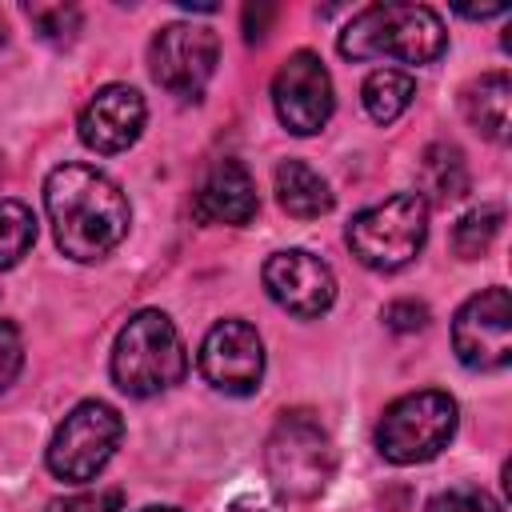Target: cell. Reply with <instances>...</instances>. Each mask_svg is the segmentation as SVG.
Returning <instances> with one entry per match:
<instances>
[{"label":"cell","instance_id":"cell-1","mask_svg":"<svg viewBox=\"0 0 512 512\" xmlns=\"http://www.w3.org/2000/svg\"><path fill=\"white\" fill-rule=\"evenodd\" d=\"M44 208L56 248L80 264L108 256L128 236V196L92 164H60L44 180Z\"/></svg>","mask_w":512,"mask_h":512},{"label":"cell","instance_id":"cell-2","mask_svg":"<svg viewBox=\"0 0 512 512\" xmlns=\"http://www.w3.org/2000/svg\"><path fill=\"white\" fill-rule=\"evenodd\" d=\"M448 44L444 20L428 4H368L356 12L336 48L344 60H404V64H432Z\"/></svg>","mask_w":512,"mask_h":512},{"label":"cell","instance_id":"cell-3","mask_svg":"<svg viewBox=\"0 0 512 512\" xmlns=\"http://www.w3.org/2000/svg\"><path fill=\"white\" fill-rule=\"evenodd\" d=\"M188 372V352L176 324L160 308L136 312L112 344V380L128 396H160Z\"/></svg>","mask_w":512,"mask_h":512},{"label":"cell","instance_id":"cell-4","mask_svg":"<svg viewBox=\"0 0 512 512\" xmlns=\"http://www.w3.org/2000/svg\"><path fill=\"white\" fill-rule=\"evenodd\" d=\"M264 468L280 496L312 500L336 472V448L312 412H284L264 444Z\"/></svg>","mask_w":512,"mask_h":512},{"label":"cell","instance_id":"cell-5","mask_svg":"<svg viewBox=\"0 0 512 512\" xmlns=\"http://www.w3.org/2000/svg\"><path fill=\"white\" fill-rule=\"evenodd\" d=\"M428 240V204L416 192H396L348 224V248L352 256L372 272H396L420 256Z\"/></svg>","mask_w":512,"mask_h":512},{"label":"cell","instance_id":"cell-6","mask_svg":"<svg viewBox=\"0 0 512 512\" xmlns=\"http://www.w3.org/2000/svg\"><path fill=\"white\" fill-rule=\"evenodd\" d=\"M452 436H456V400L436 388L392 400L376 424V448L392 464H424L440 456Z\"/></svg>","mask_w":512,"mask_h":512},{"label":"cell","instance_id":"cell-7","mask_svg":"<svg viewBox=\"0 0 512 512\" xmlns=\"http://www.w3.org/2000/svg\"><path fill=\"white\" fill-rule=\"evenodd\" d=\"M124 436V420L104 400H80L48 440V472L68 484H88L104 472L116 444Z\"/></svg>","mask_w":512,"mask_h":512},{"label":"cell","instance_id":"cell-8","mask_svg":"<svg viewBox=\"0 0 512 512\" xmlns=\"http://www.w3.org/2000/svg\"><path fill=\"white\" fill-rule=\"evenodd\" d=\"M148 64L164 92L176 100H200L220 64V40L200 24H168L152 36Z\"/></svg>","mask_w":512,"mask_h":512},{"label":"cell","instance_id":"cell-9","mask_svg":"<svg viewBox=\"0 0 512 512\" xmlns=\"http://www.w3.org/2000/svg\"><path fill=\"white\" fill-rule=\"evenodd\" d=\"M452 348L464 368L500 372L512 360V296L508 288H484L468 296L452 320Z\"/></svg>","mask_w":512,"mask_h":512},{"label":"cell","instance_id":"cell-10","mask_svg":"<svg viewBox=\"0 0 512 512\" xmlns=\"http://www.w3.org/2000/svg\"><path fill=\"white\" fill-rule=\"evenodd\" d=\"M272 104H276V116L288 132H296V136L320 132L336 108L332 76H328L324 60L308 48L292 52L272 80Z\"/></svg>","mask_w":512,"mask_h":512},{"label":"cell","instance_id":"cell-11","mask_svg":"<svg viewBox=\"0 0 512 512\" xmlns=\"http://www.w3.org/2000/svg\"><path fill=\"white\" fill-rule=\"evenodd\" d=\"M200 376L228 396H252L264 376V344L252 324L220 320L200 344Z\"/></svg>","mask_w":512,"mask_h":512},{"label":"cell","instance_id":"cell-12","mask_svg":"<svg viewBox=\"0 0 512 512\" xmlns=\"http://www.w3.org/2000/svg\"><path fill=\"white\" fill-rule=\"evenodd\" d=\"M260 280H264L268 296L284 312H292L300 320L324 316L332 308V300H336V276H332V268L320 256L304 252V248H288V252L268 256Z\"/></svg>","mask_w":512,"mask_h":512},{"label":"cell","instance_id":"cell-13","mask_svg":"<svg viewBox=\"0 0 512 512\" xmlns=\"http://www.w3.org/2000/svg\"><path fill=\"white\" fill-rule=\"evenodd\" d=\"M144 96L128 84H108L100 88L84 112H80V140L100 152V156H112V152H124L128 144H136L140 128H144Z\"/></svg>","mask_w":512,"mask_h":512},{"label":"cell","instance_id":"cell-14","mask_svg":"<svg viewBox=\"0 0 512 512\" xmlns=\"http://www.w3.org/2000/svg\"><path fill=\"white\" fill-rule=\"evenodd\" d=\"M256 208H260L256 184L240 160H216L192 200L200 224H248Z\"/></svg>","mask_w":512,"mask_h":512},{"label":"cell","instance_id":"cell-15","mask_svg":"<svg viewBox=\"0 0 512 512\" xmlns=\"http://www.w3.org/2000/svg\"><path fill=\"white\" fill-rule=\"evenodd\" d=\"M460 108H464L468 124L480 136L504 144L508 140V108H512V80H508V72H484L480 80H472L464 88V96H460Z\"/></svg>","mask_w":512,"mask_h":512},{"label":"cell","instance_id":"cell-16","mask_svg":"<svg viewBox=\"0 0 512 512\" xmlns=\"http://www.w3.org/2000/svg\"><path fill=\"white\" fill-rule=\"evenodd\" d=\"M276 200L296 220H316V216L332 212L328 180L316 168H308L304 160H280V168H276Z\"/></svg>","mask_w":512,"mask_h":512},{"label":"cell","instance_id":"cell-17","mask_svg":"<svg viewBox=\"0 0 512 512\" xmlns=\"http://www.w3.org/2000/svg\"><path fill=\"white\" fill-rule=\"evenodd\" d=\"M468 160H464V152L456 148V144H444V140H436V144H428L424 148V156H420V200L428 204H456L464 192H468Z\"/></svg>","mask_w":512,"mask_h":512},{"label":"cell","instance_id":"cell-18","mask_svg":"<svg viewBox=\"0 0 512 512\" xmlns=\"http://www.w3.org/2000/svg\"><path fill=\"white\" fill-rule=\"evenodd\" d=\"M416 96V80L408 72H396V68H376L368 72L364 88H360V100H364V112L376 120V124H392L396 116L408 112Z\"/></svg>","mask_w":512,"mask_h":512},{"label":"cell","instance_id":"cell-19","mask_svg":"<svg viewBox=\"0 0 512 512\" xmlns=\"http://www.w3.org/2000/svg\"><path fill=\"white\" fill-rule=\"evenodd\" d=\"M500 224H504V208L500 204H484V208H472L468 216H460V224L452 228V252L460 260H476L492 248V240L500 236Z\"/></svg>","mask_w":512,"mask_h":512},{"label":"cell","instance_id":"cell-20","mask_svg":"<svg viewBox=\"0 0 512 512\" xmlns=\"http://www.w3.org/2000/svg\"><path fill=\"white\" fill-rule=\"evenodd\" d=\"M36 244V216L20 200H0V268L20 264Z\"/></svg>","mask_w":512,"mask_h":512},{"label":"cell","instance_id":"cell-21","mask_svg":"<svg viewBox=\"0 0 512 512\" xmlns=\"http://www.w3.org/2000/svg\"><path fill=\"white\" fill-rule=\"evenodd\" d=\"M28 20L36 24V32L52 44H68L80 32V12L72 4H32Z\"/></svg>","mask_w":512,"mask_h":512},{"label":"cell","instance_id":"cell-22","mask_svg":"<svg viewBox=\"0 0 512 512\" xmlns=\"http://www.w3.org/2000/svg\"><path fill=\"white\" fill-rule=\"evenodd\" d=\"M424 512H500V500L476 484H456V488L432 496Z\"/></svg>","mask_w":512,"mask_h":512},{"label":"cell","instance_id":"cell-23","mask_svg":"<svg viewBox=\"0 0 512 512\" xmlns=\"http://www.w3.org/2000/svg\"><path fill=\"white\" fill-rule=\"evenodd\" d=\"M116 508H120V492H76L48 500L44 512H116Z\"/></svg>","mask_w":512,"mask_h":512},{"label":"cell","instance_id":"cell-24","mask_svg":"<svg viewBox=\"0 0 512 512\" xmlns=\"http://www.w3.org/2000/svg\"><path fill=\"white\" fill-rule=\"evenodd\" d=\"M20 364H24V344H20V332H16V324H12V320H0V392H4V388L16 380Z\"/></svg>","mask_w":512,"mask_h":512},{"label":"cell","instance_id":"cell-25","mask_svg":"<svg viewBox=\"0 0 512 512\" xmlns=\"http://www.w3.org/2000/svg\"><path fill=\"white\" fill-rule=\"evenodd\" d=\"M384 324H388L392 332H420V328L428 324V308L416 304V300H392V304L384 308Z\"/></svg>","mask_w":512,"mask_h":512},{"label":"cell","instance_id":"cell-26","mask_svg":"<svg viewBox=\"0 0 512 512\" xmlns=\"http://www.w3.org/2000/svg\"><path fill=\"white\" fill-rule=\"evenodd\" d=\"M268 20H272V8H264V4L252 8V4H248V8H244V36H248V40H260L264 28H268Z\"/></svg>","mask_w":512,"mask_h":512},{"label":"cell","instance_id":"cell-27","mask_svg":"<svg viewBox=\"0 0 512 512\" xmlns=\"http://www.w3.org/2000/svg\"><path fill=\"white\" fill-rule=\"evenodd\" d=\"M140 512H180V508H160V504H148V508H140Z\"/></svg>","mask_w":512,"mask_h":512},{"label":"cell","instance_id":"cell-28","mask_svg":"<svg viewBox=\"0 0 512 512\" xmlns=\"http://www.w3.org/2000/svg\"><path fill=\"white\" fill-rule=\"evenodd\" d=\"M0 44H4V24H0Z\"/></svg>","mask_w":512,"mask_h":512}]
</instances>
